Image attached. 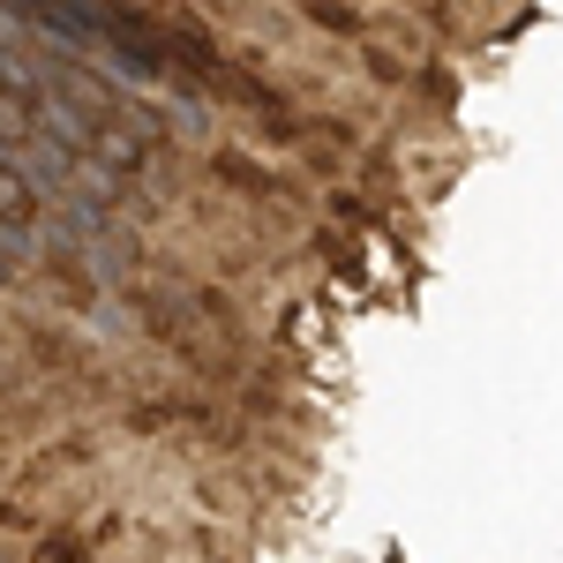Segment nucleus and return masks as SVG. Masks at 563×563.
I'll return each instance as SVG.
<instances>
[{
    "label": "nucleus",
    "instance_id": "obj_1",
    "mask_svg": "<svg viewBox=\"0 0 563 563\" xmlns=\"http://www.w3.org/2000/svg\"><path fill=\"white\" fill-rule=\"evenodd\" d=\"M90 158H98L106 174H135V166H143V135L121 129V121H98V129H90Z\"/></svg>",
    "mask_w": 563,
    "mask_h": 563
},
{
    "label": "nucleus",
    "instance_id": "obj_2",
    "mask_svg": "<svg viewBox=\"0 0 563 563\" xmlns=\"http://www.w3.org/2000/svg\"><path fill=\"white\" fill-rule=\"evenodd\" d=\"M308 23L316 31H339V38H361V15H353L346 0H308Z\"/></svg>",
    "mask_w": 563,
    "mask_h": 563
}]
</instances>
